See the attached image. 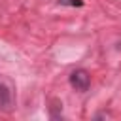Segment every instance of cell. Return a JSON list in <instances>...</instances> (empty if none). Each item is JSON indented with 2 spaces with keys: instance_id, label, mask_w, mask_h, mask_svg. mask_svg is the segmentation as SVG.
<instances>
[{
  "instance_id": "1",
  "label": "cell",
  "mask_w": 121,
  "mask_h": 121,
  "mask_svg": "<svg viewBox=\"0 0 121 121\" xmlns=\"http://www.w3.org/2000/svg\"><path fill=\"white\" fill-rule=\"evenodd\" d=\"M70 85L76 89V91H87L89 89V85H91V76H89V72H85V70H74L72 74H70Z\"/></svg>"
},
{
  "instance_id": "2",
  "label": "cell",
  "mask_w": 121,
  "mask_h": 121,
  "mask_svg": "<svg viewBox=\"0 0 121 121\" xmlns=\"http://www.w3.org/2000/svg\"><path fill=\"white\" fill-rule=\"evenodd\" d=\"M11 108V91L6 83L0 81V110H9Z\"/></svg>"
}]
</instances>
